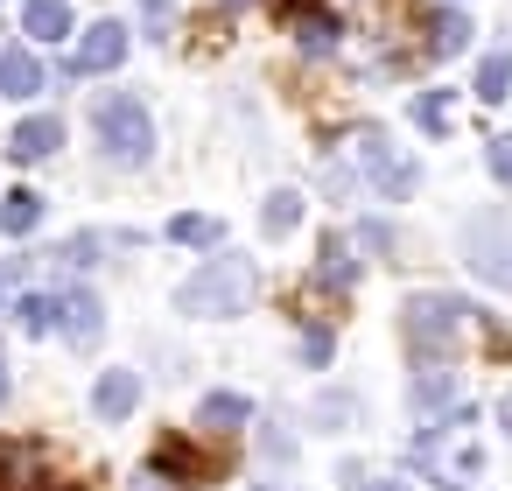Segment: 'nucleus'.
Instances as JSON below:
<instances>
[{
  "label": "nucleus",
  "mask_w": 512,
  "mask_h": 491,
  "mask_svg": "<svg viewBox=\"0 0 512 491\" xmlns=\"http://www.w3.org/2000/svg\"><path fill=\"white\" fill-rule=\"evenodd\" d=\"M463 316H477L463 295H407V309H400V330H407V344H414L421 358H442V351L456 344Z\"/></svg>",
  "instance_id": "obj_3"
},
{
  "label": "nucleus",
  "mask_w": 512,
  "mask_h": 491,
  "mask_svg": "<svg viewBox=\"0 0 512 491\" xmlns=\"http://www.w3.org/2000/svg\"><path fill=\"white\" fill-rule=\"evenodd\" d=\"M295 36H302V50H330L344 29H337V15H295Z\"/></svg>",
  "instance_id": "obj_22"
},
{
  "label": "nucleus",
  "mask_w": 512,
  "mask_h": 491,
  "mask_svg": "<svg viewBox=\"0 0 512 491\" xmlns=\"http://www.w3.org/2000/svg\"><path fill=\"white\" fill-rule=\"evenodd\" d=\"M358 491H407V477H372V484H358Z\"/></svg>",
  "instance_id": "obj_28"
},
{
  "label": "nucleus",
  "mask_w": 512,
  "mask_h": 491,
  "mask_svg": "<svg viewBox=\"0 0 512 491\" xmlns=\"http://www.w3.org/2000/svg\"><path fill=\"white\" fill-rule=\"evenodd\" d=\"M0 491H50V470L36 449H0Z\"/></svg>",
  "instance_id": "obj_11"
},
{
  "label": "nucleus",
  "mask_w": 512,
  "mask_h": 491,
  "mask_svg": "<svg viewBox=\"0 0 512 491\" xmlns=\"http://www.w3.org/2000/svg\"><path fill=\"white\" fill-rule=\"evenodd\" d=\"M57 330H64L78 351H92V344H99V330H106V309H99V295H85V288L57 295Z\"/></svg>",
  "instance_id": "obj_7"
},
{
  "label": "nucleus",
  "mask_w": 512,
  "mask_h": 491,
  "mask_svg": "<svg viewBox=\"0 0 512 491\" xmlns=\"http://www.w3.org/2000/svg\"><path fill=\"white\" fill-rule=\"evenodd\" d=\"M302 358H309V365H330V330H309V337H302Z\"/></svg>",
  "instance_id": "obj_26"
},
{
  "label": "nucleus",
  "mask_w": 512,
  "mask_h": 491,
  "mask_svg": "<svg viewBox=\"0 0 512 491\" xmlns=\"http://www.w3.org/2000/svg\"><path fill=\"white\" fill-rule=\"evenodd\" d=\"M0 400H8V358H0Z\"/></svg>",
  "instance_id": "obj_30"
},
{
  "label": "nucleus",
  "mask_w": 512,
  "mask_h": 491,
  "mask_svg": "<svg viewBox=\"0 0 512 491\" xmlns=\"http://www.w3.org/2000/svg\"><path fill=\"white\" fill-rule=\"evenodd\" d=\"M484 169H491L498 183H512V134H498V141H491V155H484Z\"/></svg>",
  "instance_id": "obj_25"
},
{
  "label": "nucleus",
  "mask_w": 512,
  "mask_h": 491,
  "mask_svg": "<svg viewBox=\"0 0 512 491\" xmlns=\"http://www.w3.org/2000/svg\"><path fill=\"white\" fill-rule=\"evenodd\" d=\"M64 148V120L57 113H36V120H22L15 134H8V155L15 162H43V155H57Z\"/></svg>",
  "instance_id": "obj_8"
},
{
  "label": "nucleus",
  "mask_w": 512,
  "mask_h": 491,
  "mask_svg": "<svg viewBox=\"0 0 512 491\" xmlns=\"http://www.w3.org/2000/svg\"><path fill=\"white\" fill-rule=\"evenodd\" d=\"M358 162H365V176H372V190H386L393 204L421 190V169H414L407 155H393V141H386V134H358Z\"/></svg>",
  "instance_id": "obj_5"
},
{
  "label": "nucleus",
  "mask_w": 512,
  "mask_h": 491,
  "mask_svg": "<svg viewBox=\"0 0 512 491\" xmlns=\"http://www.w3.org/2000/svg\"><path fill=\"white\" fill-rule=\"evenodd\" d=\"M225 8H246V0H225Z\"/></svg>",
  "instance_id": "obj_31"
},
{
  "label": "nucleus",
  "mask_w": 512,
  "mask_h": 491,
  "mask_svg": "<svg viewBox=\"0 0 512 491\" xmlns=\"http://www.w3.org/2000/svg\"><path fill=\"white\" fill-rule=\"evenodd\" d=\"M141 407V379L134 372H99V386H92V414L99 421H127Z\"/></svg>",
  "instance_id": "obj_9"
},
{
  "label": "nucleus",
  "mask_w": 512,
  "mask_h": 491,
  "mask_svg": "<svg viewBox=\"0 0 512 491\" xmlns=\"http://www.w3.org/2000/svg\"><path fill=\"white\" fill-rule=\"evenodd\" d=\"M92 127H99V155H106V162H120V169H141V162L155 155V120H148V106H141L134 92L99 99Z\"/></svg>",
  "instance_id": "obj_2"
},
{
  "label": "nucleus",
  "mask_w": 512,
  "mask_h": 491,
  "mask_svg": "<svg viewBox=\"0 0 512 491\" xmlns=\"http://www.w3.org/2000/svg\"><path fill=\"white\" fill-rule=\"evenodd\" d=\"M477 99H484V106L512 99V57H505V50H498V57H484V71H477Z\"/></svg>",
  "instance_id": "obj_18"
},
{
  "label": "nucleus",
  "mask_w": 512,
  "mask_h": 491,
  "mask_svg": "<svg viewBox=\"0 0 512 491\" xmlns=\"http://www.w3.org/2000/svg\"><path fill=\"white\" fill-rule=\"evenodd\" d=\"M253 288H260L253 260H246V253H218V260H204V267L176 288V309H183V316H246V309H253Z\"/></svg>",
  "instance_id": "obj_1"
},
{
  "label": "nucleus",
  "mask_w": 512,
  "mask_h": 491,
  "mask_svg": "<svg viewBox=\"0 0 512 491\" xmlns=\"http://www.w3.org/2000/svg\"><path fill=\"white\" fill-rule=\"evenodd\" d=\"M197 421H204V428H239V421H253V400H246V393H204Z\"/></svg>",
  "instance_id": "obj_16"
},
{
  "label": "nucleus",
  "mask_w": 512,
  "mask_h": 491,
  "mask_svg": "<svg viewBox=\"0 0 512 491\" xmlns=\"http://www.w3.org/2000/svg\"><path fill=\"white\" fill-rule=\"evenodd\" d=\"M260 449H267V456H274V463H288V456H295V442H288V435H274V428H267V435H260Z\"/></svg>",
  "instance_id": "obj_27"
},
{
  "label": "nucleus",
  "mask_w": 512,
  "mask_h": 491,
  "mask_svg": "<svg viewBox=\"0 0 512 491\" xmlns=\"http://www.w3.org/2000/svg\"><path fill=\"white\" fill-rule=\"evenodd\" d=\"M463 253H470V267H477L491 288H512V218H498V211L470 218V232H463Z\"/></svg>",
  "instance_id": "obj_4"
},
{
  "label": "nucleus",
  "mask_w": 512,
  "mask_h": 491,
  "mask_svg": "<svg viewBox=\"0 0 512 491\" xmlns=\"http://www.w3.org/2000/svg\"><path fill=\"white\" fill-rule=\"evenodd\" d=\"M169 239L176 246H218V225L204 211H183V218H169Z\"/></svg>",
  "instance_id": "obj_21"
},
{
  "label": "nucleus",
  "mask_w": 512,
  "mask_h": 491,
  "mask_svg": "<svg viewBox=\"0 0 512 491\" xmlns=\"http://www.w3.org/2000/svg\"><path fill=\"white\" fill-rule=\"evenodd\" d=\"M260 225H267L274 239H288V232L302 225V197H295V190H274V197L260 204Z\"/></svg>",
  "instance_id": "obj_17"
},
{
  "label": "nucleus",
  "mask_w": 512,
  "mask_h": 491,
  "mask_svg": "<svg viewBox=\"0 0 512 491\" xmlns=\"http://www.w3.org/2000/svg\"><path fill=\"white\" fill-rule=\"evenodd\" d=\"M43 92V64L29 50H0V99H36Z\"/></svg>",
  "instance_id": "obj_10"
},
{
  "label": "nucleus",
  "mask_w": 512,
  "mask_h": 491,
  "mask_svg": "<svg viewBox=\"0 0 512 491\" xmlns=\"http://www.w3.org/2000/svg\"><path fill=\"white\" fill-rule=\"evenodd\" d=\"M260 491H274V484H260Z\"/></svg>",
  "instance_id": "obj_32"
},
{
  "label": "nucleus",
  "mask_w": 512,
  "mask_h": 491,
  "mask_svg": "<svg viewBox=\"0 0 512 491\" xmlns=\"http://www.w3.org/2000/svg\"><path fill=\"white\" fill-rule=\"evenodd\" d=\"M43 225V197L36 190H8V197H0V232H8V239H29Z\"/></svg>",
  "instance_id": "obj_13"
},
{
  "label": "nucleus",
  "mask_w": 512,
  "mask_h": 491,
  "mask_svg": "<svg viewBox=\"0 0 512 491\" xmlns=\"http://www.w3.org/2000/svg\"><path fill=\"white\" fill-rule=\"evenodd\" d=\"M316 274H323V281H337V288H351V281H358L351 239H337V232H330V239H323V267H316Z\"/></svg>",
  "instance_id": "obj_19"
},
{
  "label": "nucleus",
  "mask_w": 512,
  "mask_h": 491,
  "mask_svg": "<svg viewBox=\"0 0 512 491\" xmlns=\"http://www.w3.org/2000/svg\"><path fill=\"white\" fill-rule=\"evenodd\" d=\"M414 127L421 134H449V92H421L414 99Z\"/></svg>",
  "instance_id": "obj_23"
},
{
  "label": "nucleus",
  "mask_w": 512,
  "mask_h": 491,
  "mask_svg": "<svg viewBox=\"0 0 512 491\" xmlns=\"http://www.w3.org/2000/svg\"><path fill=\"white\" fill-rule=\"evenodd\" d=\"M449 393H456V372H449V365H435V358H421V379H414V400H421V407H442Z\"/></svg>",
  "instance_id": "obj_20"
},
{
  "label": "nucleus",
  "mask_w": 512,
  "mask_h": 491,
  "mask_svg": "<svg viewBox=\"0 0 512 491\" xmlns=\"http://www.w3.org/2000/svg\"><path fill=\"white\" fill-rule=\"evenodd\" d=\"M155 470H162V477H183V484H190V477H204V456H197V449H190L183 435H162V442H155Z\"/></svg>",
  "instance_id": "obj_15"
},
{
  "label": "nucleus",
  "mask_w": 512,
  "mask_h": 491,
  "mask_svg": "<svg viewBox=\"0 0 512 491\" xmlns=\"http://www.w3.org/2000/svg\"><path fill=\"white\" fill-rule=\"evenodd\" d=\"M498 428H505V435H512V393H505V400H498Z\"/></svg>",
  "instance_id": "obj_29"
},
{
  "label": "nucleus",
  "mask_w": 512,
  "mask_h": 491,
  "mask_svg": "<svg viewBox=\"0 0 512 491\" xmlns=\"http://www.w3.org/2000/svg\"><path fill=\"white\" fill-rule=\"evenodd\" d=\"M22 29H29L36 43H64V36H71V8H64V0H29V8H22Z\"/></svg>",
  "instance_id": "obj_14"
},
{
  "label": "nucleus",
  "mask_w": 512,
  "mask_h": 491,
  "mask_svg": "<svg viewBox=\"0 0 512 491\" xmlns=\"http://www.w3.org/2000/svg\"><path fill=\"white\" fill-rule=\"evenodd\" d=\"M120 57H127V22H92L85 43L71 50V71L99 78V71H120Z\"/></svg>",
  "instance_id": "obj_6"
},
{
  "label": "nucleus",
  "mask_w": 512,
  "mask_h": 491,
  "mask_svg": "<svg viewBox=\"0 0 512 491\" xmlns=\"http://www.w3.org/2000/svg\"><path fill=\"white\" fill-rule=\"evenodd\" d=\"M15 316H22V330H29V337H43V330L57 323V295H22V309H15Z\"/></svg>",
  "instance_id": "obj_24"
},
{
  "label": "nucleus",
  "mask_w": 512,
  "mask_h": 491,
  "mask_svg": "<svg viewBox=\"0 0 512 491\" xmlns=\"http://www.w3.org/2000/svg\"><path fill=\"white\" fill-rule=\"evenodd\" d=\"M463 50H470V22H463L456 8H442V15L428 22V57L449 64V57H463Z\"/></svg>",
  "instance_id": "obj_12"
}]
</instances>
